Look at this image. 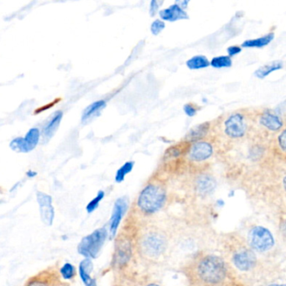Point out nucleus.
Here are the masks:
<instances>
[{"label": "nucleus", "mask_w": 286, "mask_h": 286, "mask_svg": "<svg viewBox=\"0 0 286 286\" xmlns=\"http://www.w3.org/2000/svg\"><path fill=\"white\" fill-rule=\"evenodd\" d=\"M246 132V122L243 114L237 113L231 115L225 122V133L230 138H241Z\"/></svg>", "instance_id": "11"}, {"label": "nucleus", "mask_w": 286, "mask_h": 286, "mask_svg": "<svg viewBox=\"0 0 286 286\" xmlns=\"http://www.w3.org/2000/svg\"><path fill=\"white\" fill-rule=\"evenodd\" d=\"M105 106H106V101L104 100H99L89 105L83 112L82 121L83 123L87 122L88 120L99 114L100 111L102 110L105 108Z\"/></svg>", "instance_id": "18"}, {"label": "nucleus", "mask_w": 286, "mask_h": 286, "mask_svg": "<svg viewBox=\"0 0 286 286\" xmlns=\"http://www.w3.org/2000/svg\"><path fill=\"white\" fill-rule=\"evenodd\" d=\"M169 238L166 230L149 219L141 221L137 239V258L145 265L155 266L166 258Z\"/></svg>", "instance_id": "3"}, {"label": "nucleus", "mask_w": 286, "mask_h": 286, "mask_svg": "<svg viewBox=\"0 0 286 286\" xmlns=\"http://www.w3.org/2000/svg\"><path fill=\"white\" fill-rule=\"evenodd\" d=\"M60 272L65 280H71L76 275L75 268L70 264H66L64 266L60 268Z\"/></svg>", "instance_id": "25"}, {"label": "nucleus", "mask_w": 286, "mask_h": 286, "mask_svg": "<svg viewBox=\"0 0 286 286\" xmlns=\"http://www.w3.org/2000/svg\"><path fill=\"white\" fill-rule=\"evenodd\" d=\"M40 130L33 128L28 131L24 138H16L10 143V148L16 152L27 153L33 151L40 140Z\"/></svg>", "instance_id": "10"}, {"label": "nucleus", "mask_w": 286, "mask_h": 286, "mask_svg": "<svg viewBox=\"0 0 286 286\" xmlns=\"http://www.w3.org/2000/svg\"><path fill=\"white\" fill-rule=\"evenodd\" d=\"M283 185H284V187H285V189H286V177H285V178H284Z\"/></svg>", "instance_id": "35"}, {"label": "nucleus", "mask_w": 286, "mask_h": 286, "mask_svg": "<svg viewBox=\"0 0 286 286\" xmlns=\"http://www.w3.org/2000/svg\"><path fill=\"white\" fill-rule=\"evenodd\" d=\"M282 67H283L282 62H272V63H269V64L263 66V67H261L259 69H258V70L255 71L254 75H255L256 77H258V78H264V77H267L268 75L270 74L271 72L277 71V70H279V69H281Z\"/></svg>", "instance_id": "21"}, {"label": "nucleus", "mask_w": 286, "mask_h": 286, "mask_svg": "<svg viewBox=\"0 0 286 286\" xmlns=\"http://www.w3.org/2000/svg\"><path fill=\"white\" fill-rule=\"evenodd\" d=\"M274 34L270 33V34H267L265 36L260 37V38H258V39L246 40L245 42H243L242 46L243 47H248V48H251V47H263V46H267L268 44L270 43L272 40L274 39Z\"/></svg>", "instance_id": "22"}, {"label": "nucleus", "mask_w": 286, "mask_h": 286, "mask_svg": "<svg viewBox=\"0 0 286 286\" xmlns=\"http://www.w3.org/2000/svg\"><path fill=\"white\" fill-rule=\"evenodd\" d=\"M209 130V123H202L200 125L194 127L190 132L188 133L186 138L189 141H197L206 135Z\"/></svg>", "instance_id": "19"}, {"label": "nucleus", "mask_w": 286, "mask_h": 286, "mask_svg": "<svg viewBox=\"0 0 286 286\" xmlns=\"http://www.w3.org/2000/svg\"><path fill=\"white\" fill-rule=\"evenodd\" d=\"M111 286H163L156 280L147 274H142L133 270L123 274H114Z\"/></svg>", "instance_id": "8"}, {"label": "nucleus", "mask_w": 286, "mask_h": 286, "mask_svg": "<svg viewBox=\"0 0 286 286\" xmlns=\"http://www.w3.org/2000/svg\"><path fill=\"white\" fill-rule=\"evenodd\" d=\"M27 175L31 177V176H34V175H35V173L32 172V171H28Z\"/></svg>", "instance_id": "34"}, {"label": "nucleus", "mask_w": 286, "mask_h": 286, "mask_svg": "<svg viewBox=\"0 0 286 286\" xmlns=\"http://www.w3.org/2000/svg\"><path fill=\"white\" fill-rule=\"evenodd\" d=\"M209 65H211V63L208 61V59L204 55H196V56H193L192 58L189 59L186 62L188 68H190L191 70L206 68Z\"/></svg>", "instance_id": "20"}, {"label": "nucleus", "mask_w": 286, "mask_h": 286, "mask_svg": "<svg viewBox=\"0 0 286 286\" xmlns=\"http://www.w3.org/2000/svg\"><path fill=\"white\" fill-rule=\"evenodd\" d=\"M165 27H166V25L162 20L155 19L151 25V31L152 34L157 35V34H160L161 31H163Z\"/></svg>", "instance_id": "26"}, {"label": "nucleus", "mask_w": 286, "mask_h": 286, "mask_svg": "<svg viewBox=\"0 0 286 286\" xmlns=\"http://www.w3.org/2000/svg\"><path fill=\"white\" fill-rule=\"evenodd\" d=\"M141 221V219L129 211L116 234L110 265L114 274L135 270L134 266L138 262L137 239Z\"/></svg>", "instance_id": "2"}, {"label": "nucleus", "mask_w": 286, "mask_h": 286, "mask_svg": "<svg viewBox=\"0 0 286 286\" xmlns=\"http://www.w3.org/2000/svg\"><path fill=\"white\" fill-rule=\"evenodd\" d=\"M184 111L186 115H188L189 117H192V116H194V115L196 114V113H197V109L194 108L193 105L191 104L185 105Z\"/></svg>", "instance_id": "29"}, {"label": "nucleus", "mask_w": 286, "mask_h": 286, "mask_svg": "<svg viewBox=\"0 0 286 286\" xmlns=\"http://www.w3.org/2000/svg\"><path fill=\"white\" fill-rule=\"evenodd\" d=\"M160 18L167 21H176L178 19L188 18L187 14L185 12L184 9L179 6L178 4H173L168 9H165L160 12Z\"/></svg>", "instance_id": "15"}, {"label": "nucleus", "mask_w": 286, "mask_h": 286, "mask_svg": "<svg viewBox=\"0 0 286 286\" xmlns=\"http://www.w3.org/2000/svg\"><path fill=\"white\" fill-rule=\"evenodd\" d=\"M166 200L165 185L159 182H151L142 189L129 211L142 221L149 220L163 209Z\"/></svg>", "instance_id": "4"}, {"label": "nucleus", "mask_w": 286, "mask_h": 286, "mask_svg": "<svg viewBox=\"0 0 286 286\" xmlns=\"http://www.w3.org/2000/svg\"><path fill=\"white\" fill-rule=\"evenodd\" d=\"M62 111H57L55 112V115L53 116L52 118L50 120L49 123L46 124V126L44 127L43 129V137L45 139H50L51 138L55 131L58 129L59 124L61 123V121L62 119Z\"/></svg>", "instance_id": "17"}, {"label": "nucleus", "mask_w": 286, "mask_h": 286, "mask_svg": "<svg viewBox=\"0 0 286 286\" xmlns=\"http://www.w3.org/2000/svg\"><path fill=\"white\" fill-rule=\"evenodd\" d=\"M134 166H135V162H134V161H129V162H126V163L124 164V165H123V166H122V167H121V168H120V169L117 171L116 177H115L116 182H123V179L125 177V175L132 170Z\"/></svg>", "instance_id": "24"}, {"label": "nucleus", "mask_w": 286, "mask_h": 286, "mask_svg": "<svg viewBox=\"0 0 286 286\" xmlns=\"http://www.w3.org/2000/svg\"><path fill=\"white\" fill-rule=\"evenodd\" d=\"M103 195H104L103 192H102V191H100V192L98 194V196H97V197H96L95 199H94V200H92V202H90L89 205L87 206V208H88V210H90V208H92V210L94 209L96 206H98L99 201L101 200V198L103 197ZM92 210H91V211H92Z\"/></svg>", "instance_id": "28"}, {"label": "nucleus", "mask_w": 286, "mask_h": 286, "mask_svg": "<svg viewBox=\"0 0 286 286\" xmlns=\"http://www.w3.org/2000/svg\"><path fill=\"white\" fill-rule=\"evenodd\" d=\"M278 141H279V145L281 148V150H283L286 152V129H285L283 132L280 134V135L278 138Z\"/></svg>", "instance_id": "27"}, {"label": "nucleus", "mask_w": 286, "mask_h": 286, "mask_svg": "<svg viewBox=\"0 0 286 286\" xmlns=\"http://www.w3.org/2000/svg\"><path fill=\"white\" fill-rule=\"evenodd\" d=\"M158 9H159V5H158V3H157V1H155V0H153V1H151V9H150V14H151V16H155V14H156L157 10H158Z\"/></svg>", "instance_id": "30"}, {"label": "nucleus", "mask_w": 286, "mask_h": 286, "mask_svg": "<svg viewBox=\"0 0 286 286\" xmlns=\"http://www.w3.org/2000/svg\"><path fill=\"white\" fill-rule=\"evenodd\" d=\"M260 123L271 131H277L283 126V122L278 115L271 113L269 111L262 114Z\"/></svg>", "instance_id": "16"}, {"label": "nucleus", "mask_w": 286, "mask_h": 286, "mask_svg": "<svg viewBox=\"0 0 286 286\" xmlns=\"http://www.w3.org/2000/svg\"><path fill=\"white\" fill-rule=\"evenodd\" d=\"M248 243L254 252H267L274 246V236L267 228L255 226L249 230Z\"/></svg>", "instance_id": "7"}, {"label": "nucleus", "mask_w": 286, "mask_h": 286, "mask_svg": "<svg viewBox=\"0 0 286 286\" xmlns=\"http://www.w3.org/2000/svg\"><path fill=\"white\" fill-rule=\"evenodd\" d=\"M282 231H283L284 234L286 236V221L282 225Z\"/></svg>", "instance_id": "33"}, {"label": "nucleus", "mask_w": 286, "mask_h": 286, "mask_svg": "<svg viewBox=\"0 0 286 286\" xmlns=\"http://www.w3.org/2000/svg\"><path fill=\"white\" fill-rule=\"evenodd\" d=\"M107 236V231L105 228H100L92 233L88 237H85L80 244V253L83 255L95 257L101 244L104 242Z\"/></svg>", "instance_id": "9"}, {"label": "nucleus", "mask_w": 286, "mask_h": 286, "mask_svg": "<svg viewBox=\"0 0 286 286\" xmlns=\"http://www.w3.org/2000/svg\"><path fill=\"white\" fill-rule=\"evenodd\" d=\"M212 145L207 142H197L191 146L189 157L191 160L194 161H203L206 160L212 156Z\"/></svg>", "instance_id": "13"}, {"label": "nucleus", "mask_w": 286, "mask_h": 286, "mask_svg": "<svg viewBox=\"0 0 286 286\" xmlns=\"http://www.w3.org/2000/svg\"><path fill=\"white\" fill-rule=\"evenodd\" d=\"M231 260L233 265L242 272H249L257 265L255 252L249 243L235 240L230 246Z\"/></svg>", "instance_id": "5"}, {"label": "nucleus", "mask_w": 286, "mask_h": 286, "mask_svg": "<svg viewBox=\"0 0 286 286\" xmlns=\"http://www.w3.org/2000/svg\"><path fill=\"white\" fill-rule=\"evenodd\" d=\"M216 186L215 179L208 174L199 175L195 182V191L202 197L210 196L215 190Z\"/></svg>", "instance_id": "12"}, {"label": "nucleus", "mask_w": 286, "mask_h": 286, "mask_svg": "<svg viewBox=\"0 0 286 286\" xmlns=\"http://www.w3.org/2000/svg\"><path fill=\"white\" fill-rule=\"evenodd\" d=\"M211 66L215 68L230 67L232 66V61L230 57L221 55L212 59Z\"/></svg>", "instance_id": "23"}, {"label": "nucleus", "mask_w": 286, "mask_h": 286, "mask_svg": "<svg viewBox=\"0 0 286 286\" xmlns=\"http://www.w3.org/2000/svg\"><path fill=\"white\" fill-rule=\"evenodd\" d=\"M176 4H178L179 6L181 7L182 9H184L186 7V4L188 3V1H178V2H176Z\"/></svg>", "instance_id": "32"}, {"label": "nucleus", "mask_w": 286, "mask_h": 286, "mask_svg": "<svg viewBox=\"0 0 286 286\" xmlns=\"http://www.w3.org/2000/svg\"><path fill=\"white\" fill-rule=\"evenodd\" d=\"M57 265H50L30 277L24 286H70Z\"/></svg>", "instance_id": "6"}, {"label": "nucleus", "mask_w": 286, "mask_h": 286, "mask_svg": "<svg viewBox=\"0 0 286 286\" xmlns=\"http://www.w3.org/2000/svg\"><path fill=\"white\" fill-rule=\"evenodd\" d=\"M240 51H241V47H239V46H230L228 49V54L232 55V56L237 55Z\"/></svg>", "instance_id": "31"}, {"label": "nucleus", "mask_w": 286, "mask_h": 286, "mask_svg": "<svg viewBox=\"0 0 286 286\" xmlns=\"http://www.w3.org/2000/svg\"><path fill=\"white\" fill-rule=\"evenodd\" d=\"M269 286H286V285H271Z\"/></svg>", "instance_id": "36"}, {"label": "nucleus", "mask_w": 286, "mask_h": 286, "mask_svg": "<svg viewBox=\"0 0 286 286\" xmlns=\"http://www.w3.org/2000/svg\"><path fill=\"white\" fill-rule=\"evenodd\" d=\"M127 208V201L125 198H119L114 205L113 217L111 219L110 233L112 237L115 236L118 227L119 225L120 221L123 217V212Z\"/></svg>", "instance_id": "14"}, {"label": "nucleus", "mask_w": 286, "mask_h": 286, "mask_svg": "<svg viewBox=\"0 0 286 286\" xmlns=\"http://www.w3.org/2000/svg\"><path fill=\"white\" fill-rule=\"evenodd\" d=\"M182 273L188 286H227L230 271L221 257L200 252L185 264Z\"/></svg>", "instance_id": "1"}]
</instances>
